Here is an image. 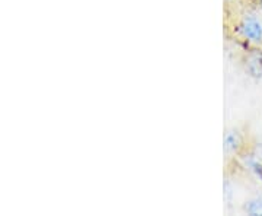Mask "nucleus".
Masks as SVG:
<instances>
[{"label":"nucleus","instance_id":"f257e3e1","mask_svg":"<svg viewBox=\"0 0 262 216\" xmlns=\"http://www.w3.org/2000/svg\"><path fill=\"white\" fill-rule=\"evenodd\" d=\"M242 32L251 41H262V25L255 18H246L242 24Z\"/></svg>","mask_w":262,"mask_h":216},{"label":"nucleus","instance_id":"f03ea898","mask_svg":"<svg viewBox=\"0 0 262 216\" xmlns=\"http://www.w3.org/2000/svg\"><path fill=\"white\" fill-rule=\"evenodd\" d=\"M249 72L252 76H262V54H255L249 62Z\"/></svg>","mask_w":262,"mask_h":216},{"label":"nucleus","instance_id":"7ed1b4c3","mask_svg":"<svg viewBox=\"0 0 262 216\" xmlns=\"http://www.w3.org/2000/svg\"><path fill=\"white\" fill-rule=\"evenodd\" d=\"M245 210L252 216H262V198L251 200V202L245 206Z\"/></svg>","mask_w":262,"mask_h":216},{"label":"nucleus","instance_id":"20e7f679","mask_svg":"<svg viewBox=\"0 0 262 216\" xmlns=\"http://www.w3.org/2000/svg\"><path fill=\"white\" fill-rule=\"evenodd\" d=\"M237 143H239V141H237V136H236V134H233V133H229V134L226 136V139H225L226 149H229V150L236 149V148H237Z\"/></svg>","mask_w":262,"mask_h":216}]
</instances>
